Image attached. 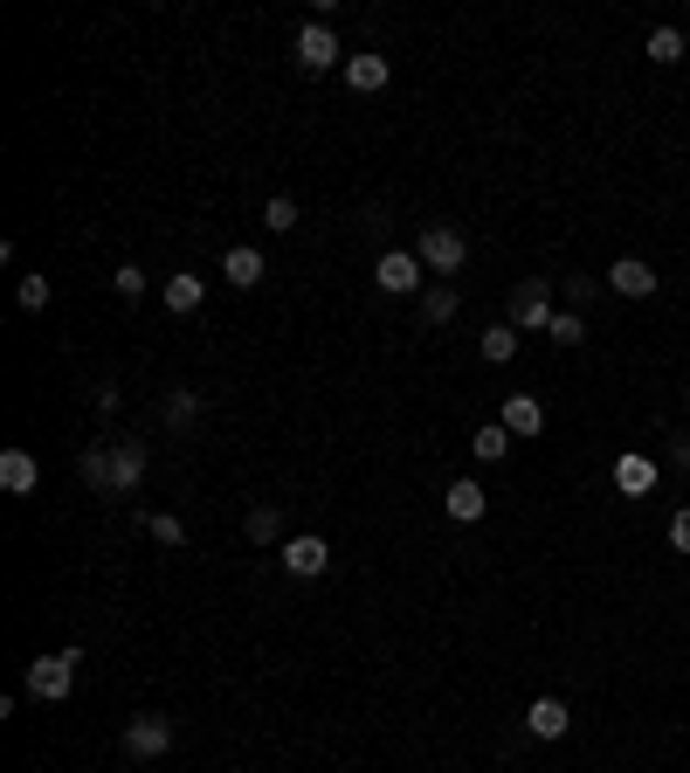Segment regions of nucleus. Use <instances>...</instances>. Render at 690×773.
<instances>
[{
  "instance_id": "f257e3e1",
  "label": "nucleus",
  "mask_w": 690,
  "mask_h": 773,
  "mask_svg": "<svg viewBox=\"0 0 690 773\" xmlns=\"http://www.w3.org/2000/svg\"><path fill=\"white\" fill-rule=\"evenodd\" d=\"M415 255H421V270L449 276V270H463V255H470V236H463V228H449V221H436V228H421Z\"/></svg>"
},
{
  "instance_id": "f03ea898",
  "label": "nucleus",
  "mask_w": 690,
  "mask_h": 773,
  "mask_svg": "<svg viewBox=\"0 0 690 773\" xmlns=\"http://www.w3.org/2000/svg\"><path fill=\"white\" fill-rule=\"evenodd\" d=\"M552 276H525L518 291H511V325L518 331H552Z\"/></svg>"
},
{
  "instance_id": "7ed1b4c3",
  "label": "nucleus",
  "mask_w": 690,
  "mask_h": 773,
  "mask_svg": "<svg viewBox=\"0 0 690 773\" xmlns=\"http://www.w3.org/2000/svg\"><path fill=\"white\" fill-rule=\"evenodd\" d=\"M76 663H84V650H63V656H42V663H29V698H42V705L69 698Z\"/></svg>"
},
{
  "instance_id": "20e7f679",
  "label": "nucleus",
  "mask_w": 690,
  "mask_h": 773,
  "mask_svg": "<svg viewBox=\"0 0 690 773\" xmlns=\"http://www.w3.org/2000/svg\"><path fill=\"white\" fill-rule=\"evenodd\" d=\"M421 255L415 249H387V255H380V263H373V283H380V291H387V297H407V291H421Z\"/></svg>"
},
{
  "instance_id": "39448f33",
  "label": "nucleus",
  "mask_w": 690,
  "mask_h": 773,
  "mask_svg": "<svg viewBox=\"0 0 690 773\" xmlns=\"http://www.w3.org/2000/svg\"><path fill=\"white\" fill-rule=\"evenodd\" d=\"M166 745H173V718H160V711H145V718L124 726V753L132 760H160Z\"/></svg>"
},
{
  "instance_id": "423d86ee",
  "label": "nucleus",
  "mask_w": 690,
  "mask_h": 773,
  "mask_svg": "<svg viewBox=\"0 0 690 773\" xmlns=\"http://www.w3.org/2000/svg\"><path fill=\"white\" fill-rule=\"evenodd\" d=\"M331 63H339V35H331L325 21H304V29H297V69L325 76Z\"/></svg>"
},
{
  "instance_id": "0eeeda50",
  "label": "nucleus",
  "mask_w": 690,
  "mask_h": 773,
  "mask_svg": "<svg viewBox=\"0 0 690 773\" xmlns=\"http://www.w3.org/2000/svg\"><path fill=\"white\" fill-rule=\"evenodd\" d=\"M145 462H152L145 443H111V491L118 498H132L139 483H145Z\"/></svg>"
},
{
  "instance_id": "6e6552de",
  "label": "nucleus",
  "mask_w": 690,
  "mask_h": 773,
  "mask_svg": "<svg viewBox=\"0 0 690 773\" xmlns=\"http://www.w3.org/2000/svg\"><path fill=\"white\" fill-rule=\"evenodd\" d=\"M615 491H622V498H649V491H656V462H649L643 449L615 456Z\"/></svg>"
},
{
  "instance_id": "1a4fd4ad",
  "label": "nucleus",
  "mask_w": 690,
  "mask_h": 773,
  "mask_svg": "<svg viewBox=\"0 0 690 773\" xmlns=\"http://www.w3.org/2000/svg\"><path fill=\"white\" fill-rule=\"evenodd\" d=\"M497 422L511 428V443H525V435H539V428H546V407H539V394H511Z\"/></svg>"
},
{
  "instance_id": "9d476101",
  "label": "nucleus",
  "mask_w": 690,
  "mask_h": 773,
  "mask_svg": "<svg viewBox=\"0 0 690 773\" xmlns=\"http://www.w3.org/2000/svg\"><path fill=\"white\" fill-rule=\"evenodd\" d=\"M35 483H42V462H35L29 449H8V456H0V491H14V498H29V491H35Z\"/></svg>"
},
{
  "instance_id": "9b49d317",
  "label": "nucleus",
  "mask_w": 690,
  "mask_h": 773,
  "mask_svg": "<svg viewBox=\"0 0 690 773\" xmlns=\"http://www.w3.org/2000/svg\"><path fill=\"white\" fill-rule=\"evenodd\" d=\"M284 566H291L297 580H318L325 566H331V546H325V538H291V546H284Z\"/></svg>"
},
{
  "instance_id": "f8f14e48",
  "label": "nucleus",
  "mask_w": 690,
  "mask_h": 773,
  "mask_svg": "<svg viewBox=\"0 0 690 773\" xmlns=\"http://www.w3.org/2000/svg\"><path fill=\"white\" fill-rule=\"evenodd\" d=\"M387 76H394L387 56H373V48H366V56H346V84H352V90L373 97V90H387Z\"/></svg>"
},
{
  "instance_id": "ddd939ff",
  "label": "nucleus",
  "mask_w": 690,
  "mask_h": 773,
  "mask_svg": "<svg viewBox=\"0 0 690 773\" xmlns=\"http://www.w3.org/2000/svg\"><path fill=\"white\" fill-rule=\"evenodd\" d=\"M607 283H615L622 297H649V291H656V270L643 263V255H622V263L607 270Z\"/></svg>"
},
{
  "instance_id": "4468645a",
  "label": "nucleus",
  "mask_w": 690,
  "mask_h": 773,
  "mask_svg": "<svg viewBox=\"0 0 690 773\" xmlns=\"http://www.w3.org/2000/svg\"><path fill=\"white\" fill-rule=\"evenodd\" d=\"M525 726H532V739H559L573 726V711L559 705V698H532V711H525Z\"/></svg>"
},
{
  "instance_id": "2eb2a0df",
  "label": "nucleus",
  "mask_w": 690,
  "mask_h": 773,
  "mask_svg": "<svg viewBox=\"0 0 690 773\" xmlns=\"http://www.w3.org/2000/svg\"><path fill=\"white\" fill-rule=\"evenodd\" d=\"M442 504H449V519H463V525H477L483 519V483H470V477H456L449 491H442Z\"/></svg>"
},
{
  "instance_id": "dca6fc26",
  "label": "nucleus",
  "mask_w": 690,
  "mask_h": 773,
  "mask_svg": "<svg viewBox=\"0 0 690 773\" xmlns=\"http://www.w3.org/2000/svg\"><path fill=\"white\" fill-rule=\"evenodd\" d=\"M200 297H208V283H200L194 270H180V276H166V312H200Z\"/></svg>"
},
{
  "instance_id": "f3484780",
  "label": "nucleus",
  "mask_w": 690,
  "mask_h": 773,
  "mask_svg": "<svg viewBox=\"0 0 690 773\" xmlns=\"http://www.w3.org/2000/svg\"><path fill=\"white\" fill-rule=\"evenodd\" d=\"M221 276L236 283V291H255V283H263V255H255V249H228L221 255Z\"/></svg>"
},
{
  "instance_id": "a211bd4d",
  "label": "nucleus",
  "mask_w": 690,
  "mask_h": 773,
  "mask_svg": "<svg viewBox=\"0 0 690 773\" xmlns=\"http://www.w3.org/2000/svg\"><path fill=\"white\" fill-rule=\"evenodd\" d=\"M194 422H200V394H194V386H173V394H166V428L187 435Z\"/></svg>"
},
{
  "instance_id": "6ab92c4d",
  "label": "nucleus",
  "mask_w": 690,
  "mask_h": 773,
  "mask_svg": "<svg viewBox=\"0 0 690 773\" xmlns=\"http://www.w3.org/2000/svg\"><path fill=\"white\" fill-rule=\"evenodd\" d=\"M76 470H84V483H90V491H111V449H105V443L76 456Z\"/></svg>"
},
{
  "instance_id": "aec40b11",
  "label": "nucleus",
  "mask_w": 690,
  "mask_h": 773,
  "mask_svg": "<svg viewBox=\"0 0 690 773\" xmlns=\"http://www.w3.org/2000/svg\"><path fill=\"white\" fill-rule=\"evenodd\" d=\"M483 359H491V367H511V359H518V325L483 331Z\"/></svg>"
},
{
  "instance_id": "412c9836",
  "label": "nucleus",
  "mask_w": 690,
  "mask_h": 773,
  "mask_svg": "<svg viewBox=\"0 0 690 773\" xmlns=\"http://www.w3.org/2000/svg\"><path fill=\"white\" fill-rule=\"evenodd\" d=\"M470 449H477V456H483V462H497V456H504V449H511V428H504V422H483V428H477V435H470Z\"/></svg>"
},
{
  "instance_id": "4be33fe9",
  "label": "nucleus",
  "mask_w": 690,
  "mask_h": 773,
  "mask_svg": "<svg viewBox=\"0 0 690 773\" xmlns=\"http://www.w3.org/2000/svg\"><path fill=\"white\" fill-rule=\"evenodd\" d=\"M421 318H428V325H449V318H456V291H449V283H428Z\"/></svg>"
},
{
  "instance_id": "5701e85b",
  "label": "nucleus",
  "mask_w": 690,
  "mask_h": 773,
  "mask_svg": "<svg viewBox=\"0 0 690 773\" xmlns=\"http://www.w3.org/2000/svg\"><path fill=\"white\" fill-rule=\"evenodd\" d=\"M649 63H683V35L677 29H649Z\"/></svg>"
},
{
  "instance_id": "b1692460",
  "label": "nucleus",
  "mask_w": 690,
  "mask_h": 773,
  "mask_svg": "<svg viewBox=\"0 0 690 773\" xmlns=\"http://www.w3.org/2000/svg\"><path fill=\"white\" fill-rule=\"evenodd\" d=\"M276 532H284V519H276L270 504H255L249 511V538H255V546H276Z\"/></svg>"
},
{
  "instance_id": "393cba45",
  "label": "nucleus",
  "mask_w": 690,
  "mask_h": 773,
  "mask_svg": "<svg viewBox=\"0 0 690 773\" xmlns=\"http://www.w3.org/2000/svg\"><path fill=\"white\" fill-rule=\"evenodd\" d=\"M263 228H276V236H291V228H297V200H291V194H276L270 208H263Z\"/></svg>"
},
{
  "instance_id": "a878e982",
  "label": "nucleus",
  "mask_w": 690,
  "mask_h": 773,
  "mask_svg": "<svg viewBox=\"0 0 690 773\" xmlns=\"http://www.w3.org/2000/svg\"><path fill=\"white\" fill-rule=\"evenodd\" d=\"M145 532L160 538V546H187V525H180V519H166V511H152V519H145Z\"/></svg>"
},
{
  "instance_id": "bb28decb",
  "label": "nucleus",
  "mask_w": 690,
  "mask_h": 773,
  "mask_svg": "<svg viewBox=\"0 0 690 773\" xmlns=\"http://www.w3.org/2000/svg\"><path fill=\"white\" fill-rule=\"evenodd\" d=\"M14 297H21V312H42V304L56 297V291H48V276H21V291H14Z\"/></svg>"
},
{
  "instance_id": "cd10ccee",
  "label": "nucleus",
  "mask_w": 690,
  "mask_h": 773,
  "mask_svg": "<svg viewBox=\"0 0 690 773\" xmlns=\"http://www.w3.org/2000/svg\"><path fill=\"white\" fill-rule=\"evenodd\" d=\"M552 339H559V346H580V339H587V318H580V312H559V318H552Z\"/></svg>"
},
{
  "instance_id": "c85d7f7f",
  "label": "nucleus",
  "mask_w": 690,
  "mask_h": 773,
  "mask_svg": "<svg viewBox=\"0 0 690 773\" xmlns=\"http://www.w3.org/2000/svg\"><path fill=\"white\" fill-rule=\"evenodd\" d=\"M111 283H118V297H145V270H139V263H124Z\"/></svg>"
},
{
  "instance_id": "c756f323",
  "label": "nucleus",
  "mask_w": 690,
  "mask_h": 773,
  "mask_svg": "<svg viewBox=\"0 0 690 773\" xmlns=\"http://www.w3.org/2000/svg\"><path fill=\"white\" fill-rule=\"evenodd\" d=\"M670 546H677V553H690V504H683V511H670Z\"/></svg>"
},
{
  "instance_id": "7c9ffc66",
  "label": "nucleus",
  "mask_w": 690,
  "mask_h": 773,
  "mask_svg": "<svg viewBox=\"0 0 690 773\" xmlns=\"http://www.w3.org/2000/svg\"><path fill=\"white\" fill-rule=\"evenodd\" d=\"M587 297H594V276H573V283H567V312H580Z\"/></svg>"
},
{
  "instance_id": "2f4dec72",
  "label": "nucleus",
  "mask_w": 690,
  "mask_h": 773,
  "mask_svg": "<svg viewBox=\"0 0 690 773\" xmlns=\"http://www.w3.org/2000/svg\"><path fill=\"white\" fill-rule=\"evenodd\" d=\"M670 462H677V470L690 477V435H677V443H670Z\"/></svg>"
}]
</instances>
